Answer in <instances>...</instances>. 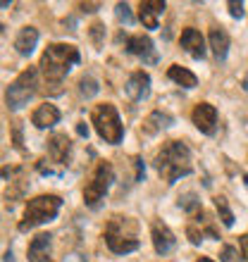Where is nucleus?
Returning a JSON list of instances; mask_svg holds the SVG:
<instances>
[{"label":"nucleus","instance_id":"11","mask_svg":"<svg viewBox=\"0 0 248 262\" xmlns=\"http://www.w3.org/2000/svg\"><path fill=\"white\" fill-rule=\"evenodd\" d=\"M124 91H127V96H129L134 103L146 100V98L151 96V76H148V72H143V69L131 72L127 83H124Z\"/></svg>","mask_w":248,"mask_h":262},{"label":"nucleus","instance_id":"33","mask_svg":"<svg viewBox=\"0 0 248 262\" xmlns=\"http://www.w3.org/2000/svg\"><path fill=\"white\" fill-rule=\"evenodd\" d=\"M79 7H81L84 12H96V10H98L100 5H98V3H81Z\"/></svg>","mask_w":248,"mask_h":262},{"label":"nucleus","instance_id":"37","mask_svg":"<svg viewBox=\"0 0 248 262\" xmlns=\"http://www.w3.org/2000/svg\"><path fill=\"white\" fill-rule=\"evenodd\" d=\"M196 262H213V260H210V257H198Z\"/></svg>","mask_w":248,"mask_h":262},{"label":"nucleus","instance_id":"23","mask_svg":"<svg viewBox=\"0 0 248 262\" xmlns=\"http://www.w3.org/2000/svg\"><path fill=\"white\" fill-rule=\"evenodd\" d=\"M179 207H181V210H186L189 214H196L198 210H203V207H200V200H198V195H196V193L179 195Z\"/></svg>","mask_w":248,"mask_h":262},{"label":"nucleus","instance_id":"18","mask_svg":"<svg viewBox=\"0 0 248 262\" xmlns=\"http://www.w3.org/2000/svg\"><path fill=\"white\" fill-rule=\"evenodd\" d=\"M36 43H38V29L34 27H24L17 34V38H14V48H17V53L24 57H29L31 53H34Z\"/></svg>","mask_w":248,"mask_h":262},{"label":"nucleus","instance_id":"19","mask_svg":"<svg viewBox=\"0 0 248 262\" xmlns=\"http://www.w3.org/2000/svg\"><path fill=\"white\" fill-rule=\"evenodd\" d=\"M172 124H174V119L170 117L167 112L155 110V112H151V115L146 117L143 134H146V136H155V134H160L162 129H167V126H172Z\"/></svg>","mask_w":248,"mask_h":262},{"label":"nucleus","instance_id":"29","mask_svg":"<svg viewBox=\"0 0 248 262\" xmlns=\"http://www.w3.org/2000/svg\"><path fill=\"white\" fill-rule=\"evenodd\" d=\"M134 165H136V181H141V179H143V172H146L143 160H141V158H134Z\"/></svg>","mask_w":248,"mask_h":262},{"label":"nucleus","instance_id":"28","mask_svg":"<svg viewBox=\"0 0 248 262\" xmlns=\"http://www.w3.org/2000/svg\"><path fill=\"white\" fill-rule=\"evenodd\" d=\"M236 257L239 255H236V250L232 248V246H222V250H220V260L222 262H239Z\"/></svg>","mask_w":248,"mask_h":262},{"label":"nucleus","instance_id":"6","mask_svg":"<svg viewBox=\"0 0 248 262\" xmlns=\"http://www.w3.org/2000/svg\"><path fill=\"white\" fill-rule=\"evenodd\" d=\"M112 181H115L112 165L108 162V160H100V162L96 165V169L91 172L89 181H86V188H84V203L96 210V207L100 205V200L105 198V193L110 191Z\"/></svg>","mask_w":248,"mask_h":262},{"label":"nucleus","instance_id":"30","mask_svg":"<svg viewBox=\"0 0 248 262\" xmlns=\"http://www.w3.org/2000/svg\"><path fill=\"white\" fill-rule=\"evenodd\" d=\"M62 262H86V255H81V253H69V255L62 257Z\"/></svg>","mask_w":248,"mask_h":262},{"label":"nucleus","instance_id":"36","mask_svg":"<svg viewBox=\"0 0 248 262\" xmlns=\"http://www.w3.org/2000/svg\"><path fill=\"white\" fill-rule=\"evenodd\" d=\"M241 86H243V91H248V72L243 74V79H241Z\"/></svg>","mask_w":248,"mask_h":262},{"label":"nucleus","instance_id":"12","mask_svg":"<svg viewBox=\"0 0 248 262\" xmlns=\"http://www.w3.org/2000/svg\"><path fill=\"white\" fill-rule=\"evenodd\" d=\"M179 46L193 60H203V57H205V38H203V34H200L198 29L186 27L179 36Z\"/></svg>","mask_w":248,"mask_h":262},{"label":"nucleus","instance_id":"7","mask_svg":"<svg viewBox=\"0 0 248 262\" xmlns=\"http://www.w3.org/2000/svg\"><path fill=\"white\" fill-rule=\"evenodd\" d=\"M36 93V67L24 69L5 91V103L10 110H22Z\"/></svg>","mask_w":248,"mask_h":262},{"label":"nucleus","instance_id":"5","mask_svg":"<svg viewBox=\"0 0 248 262\" xmlns=\"http://www.w3.org/2000/svg\"><path fill=\"white\" fill-rule=\"evenodd\" d=\"M91 122L96 126L98 136L103 138L105 143L110 145H117L122 143L124 138V126H122V119H119V112L117 107L112 103H100L93 107L91 112Z\"/></svg>","mask_w":248,"mask_h":262},{"label":"nucleus","instance_id":"8","mask_svg":"<svg viewBox=\"0 0 248 262\" xmlns=\"http://www.w3.org/2000/svg\"><path fill=\"white\" fill-rule=\"evenodd\" d=\"M186 236H189V241H191L193 246H200V241H203L205 236L220 238V234H217V229H215V224H213V217H210L205 210H198L196 214H191V220L186 224Z\"/></svg>","mask_w":248,"mask_h":262},{"label":"nucleus","instance_id":"2","mask_svg":"<svg viewBox=\"0 0 248 262\" xmlns=\"http://www.w3.org/2000/svg\"><path fill=\"white\" fill-rule=\"evenodd\" d=\"M81 55H79V48L76 46H69V43H50L46 53L41 55V72L46 76L48 83H60L65 76L69 74V69L79 64Z\"/></svg>","mask_w":248,"mask_h":262},{"label":"nucleus","instance_id":"32","mask_svg":"<svg viewBox=\"0 0 248 262\" xmlns=\"http://www.w3.org/2000/svg\"><path fill=\"white\" fill-rule=\"evenodd\" d=\"M12 129H14V145H17V148H22V124L17 122Z\"/></svg>","mask_w":248,"mask_h":262},{"label":"nucleus","instance_id":"15","mask_svg":"<svg viewBox=\"0 0 248 262\" xmlns=\"http://www.w3.org/2000/svg\"><path fill=\"white\" fill-rule=\"evenodd\" d=\"M165 12V3L162 0H146L138 5V19L146 29H158L160 14Z\"/></svg>","mask_w":248,"mask_h":262},{"label":"nucleus","instance_id":"22","mask_svg":"<svg viewBox=\"0 0 248 262\" xmlns=\"http://www.w3.org/2000/svg\"><path fill=\"white\" fill-rule=\"evenodd\" d=\"M215 210H217L220 222L224 224V227H234V212H232V207H229V203H227L224 195H217V198H215Z\"/></svg>","mask_w":248,"mask_h":262},{"label":"nucleus","instance_id":"9","mask_svg":"<svg viewBox=\"0 0 248 262\" xmlns=\"http://www.w3.org/2000/svg\"><path fill=\"white\" fill-rule=\"evenodd\" d=\"M151 238H153V248H155L158 255L172 253L174 246H177V238H174L172 229L167 227L162 220H153L151 222Z\"/></svg>","mask_w":248,"mask_h":262},{"label":"nucleus","instance_id":"1","mask_svg":"<svg viewBox=\"0 0 248 262\" xmlns=\"http://www.w3.org/2000/svg\"><path fill=\"white\" fill-rule=\"evenodd\" d=\"M155 169L167 184H174L181 177H189L193 172V160L189 145L181 143V141H167L155 155Z\"/></svg>","mask_w":248,"mask_h":262},{"label":"nucleus","instance_id":"10","mask_svg":"<svg viewBox=\"0 0 248 262\" xmlns=\"http://www.w3.org/2000/svg\"><path fill=\"white\" fill-rule=\"evenodd\" d=\"M191 122L196 124V129H198L200 134L213 136L215 131H217V110H215V105L198 103L191 112Z\"/></svg>","mask_w":248,"mask_h":262},{"label":"nucleus","instance_id":"31","mask_svg":"<svg viewBox=\"0 0 248 262\" xmlns=\"http://www.w3.org/2000/svg\"><path fill=\"white\" fill-rule=\"evenodd\" d=\"M239 246H241V255H243V260L248 262V234H243L241 238H239Z\"/></svg>","mask_w":248,"mask_h":262},{"label":"nucleus","instance_id":"26","mask_svg":"<svg viewBox=\"0 0 248 262\" xmlns=\"http://www.w3.org/2000/svg\"><path fill=\"white\" fill-rule=\"evenodd\" d=\"M103 34H105V29H103V24H93V27H91V38H93V46H96V48H100V46H103Z\"/></svg>","mask_w":248,"mask_h":262},{"label":"nucleus","instance_id":"21","mask_svg":"<svg viewBox=\"0 0 248 262\" xmlns=\"http://www.w3.org/2000/svg\"><path fill=\"white\" fill-rule=\"evenodd\" d=\"M210 48H213L215 57L217 60H224L229 53V34L224 31V29H217L215 27L213 31H210Z\"/></svg>","mask_w":248,"mask_h":262},{"label":"nucleus","instance_id":"3","mask_svg":"<svg viewBox=\"0 0 248 262\" xmlns=\"http://www.w3.org/2000/svg\"><path fill=\"white\" fill-rule=\"evenodd\" d=\"M105 243L112 253L117 255H127V253H134L138 250L141 241H138V224L136 220L131 217H110L108 227H105Z\"/></svg>","mask_w":248,"mask_h":262},{"label":"nucleus","instance_id":"34","mask_svg":"<svg viewBox=\"0 0 248 262\" xmlns=\"http://www.w3.org/2000/svg\"><path fill=\"white\" fill-rule=\"evenodd\" d=\"M76 131H79V136H89V126H84V122H79Z\"/></svg>","mask_w":248,"mask_h":262},{"label":"nucleus","instance_id":"24","mask_svg":"<svg viewBox=\"0 0 248 262\" xmlns=\"http://www.w3.org/2000/svg\"><path fill=\"white\" fill-rule=\"evenodd\" d=\"M79 93H81V96H86V98L96 96V93H98V81L91 74L89 76H81V81H79Z\"/></svg>","mask_w":248,"mask_h":262},{"label":"nucleus","instance_id":"14","mask_svg":"<svg viewBox=\"0 0 248 262\" xmlns=\"http://www.w3.org/2000/svg\"><path fill=\"white\" fill-rule=\"evenodd\" d=\"M69 150H72V141L67 138V134H53L48 138V155L53 162H57L60 167L67 165Z\"/></svg>","mask_w":248,"mask_h":262},{"label":"nucleus","instance_id":"17","mask_svg":"<svg viewBox=\"0 0 248 262\" xmlns=\"http://www.w3.org/2000/svg\"><path fill=\"white\" fill-rule=\"evenodd\" d=\"M53 236L50 234H38L34 241L29 243V262H50V248H53Z\"/></svg>","mask_w":248,"mask_h":262},{"label":"nucleus","instance_id":"4","mask_svg":"<svg viewBox=\"0 0 248 262\" xmlns=\"http://www.w3.org/2000/svg\"><path fill=\"white\" fill-rule=\"evenodd\" d=\"M60 207H62V198L55 193L31 198L27 203V207H24V214H22L19 231H29V229H36V227H41V224H46V222L55 220Z\"/></svg>","mask_w":248,"mask_h":262},{"label":"nucleus","instance_id":"35","mask_svg":"<svg viewBox=\"0 0 248 262\" xmlns=\"http://www.w3.org/2000/svg\"><path fill=\"white\" fill-rule=\"evenodd\" d=\"M5 262H14V255H12V250H5Z\"/></svg>","mask_w":248,"mask_h":262},{"label":"nucleus","instance_id":"16","mask_svg":"<svg viewBox=\"0 0 248 262\" xmlns=\"http://www.w3.org/2000/svg\"><path fill=\"white\" fill-rule=\"evenodd\" d=\"M60 122V110H57L53 103H43L38 105L31 115V124L36 129H50V126H55Z\"/></svg>","mask_w":248,"mask_h":262},{"label":"nucleus","instance_id":"20","mask_svg":"<svg viewBox=\"0 0 248 262\" xmlns=\"http://www.w3.org/2000/svg\"><path fill=\"white\" fill-rule=\"evenodd\" d=\"M167 76H170L174 83H179L181 89H196V86H198L196 74L189 72L186 67H181V64H172V67L167 69Z\"/></svg>","mask_w":248,"mask_h":262},{"label":"nucleus","instance_id":"25","mask_svg":"<svg viewBox=\"0 0 248 262\" xmlns=\"http://www.w3.org/2000/svg\"><path fill=\"white\" fill-rule=\"evenodd\" d=\"M115 14H117V19L122 21V24H134V17H131V7L127 5V3H117V7H115Z\"/></svg>","mask_w":248,"mask_h":262},{"label":"nucleus","instance_id":"27","mask_svg":"<svg viewBox=\"0 0 248 262\" xmlns=\"http://www.w3.org/2000/svg\"><path fill=\"white\" fill-rule=\"evenodd\" d=\"M227 7H229V14H232V17H236V19H241L243 17V3L241 0H229Z\"/></svg>","mask_w":248,"mask_h":262},{"label":"nucleus","instance_id":"13","mask_svg":"<svg viewBox=\"0 0 248 262\" xmlns=\"http://www.w3.org/2000/svg\"><path fill=\"white\" fill-rule=\"evenodd\" d=\"M127 53L141 57L143 62H151V64L158 60L151 36H143V34H136V36H129V38H127Z\"/></svg>","mask_w":248,"mask_h":262}]
</instances>
